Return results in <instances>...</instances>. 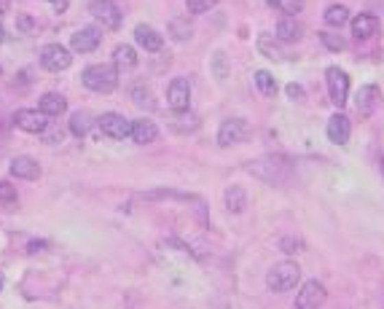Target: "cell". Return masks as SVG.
<instances>
[{
  "label": "cell",
  "mask_w": 384,
  "mask_h": 309,
  "mask_svg": "<svg viewBox=\"0 0 384 309\" xmlns=\"http://www.w3.org/2000/svg\"><path fill=\"white\" fill-rule=\"evenodd\" d=\"M84 87L92 89L97 94H110L119 87V65H108V62H99V65H89L81 76Z\"/></svg>",
  "instance_id": "obj_1"
},
{
  "label": "cell",
  "mask_w": 384,
  "mask_h": 309,
  "mask_svg": "<svg viewBox=\"0 0 384 309\" xmlns=\"http://www.w3.org/2000/svg\"><path fill=\"white\" fill-rule=\"evenodd\" d=\"M298 279H301L298 264H296V261H280V264H274V266L269 269L266 285H269L272 293H288V290H293V288L298 285Z\"/></svg>",
  "instance_id": "obj_2"
},
{
  "label": "cell",
  "mask_w": 384,
  "mask_h": 309,
  "mask_svg": "<svg viewBox=\"0 0 384 309\" xmlns=\"http://www.w3.org/2000/svg\"><path fill=\"white\" fill-rule=\"evenodd\" d=\"M325 81H328L331 102H333L336 108H344L347 100H350V76H347L341 67H328V70H325Z\"/></svg>",
  "instance_id": "obj_3"
},
{
  "label": "cell",
  "mask_w": 384,
  "mask_h": 309,
  "mask_svg": "<svg viewBox=\"0 0 384 309\" xmlns=\"http://www.w3.org/2000/svg\"><path fill=\"white\" fill-rule=\"evenodd\" d=\"M73 65V54L70 49H64L62 43H49L40 49V67L49 73H62Z\"/></svg>",
  "instance_id": "obj_4"
},
{
  "label": "cell",
  "mask_w": 384,
  "mask_h": 309,
  "mask_svg": "<svg viewBox=\"0 0 384 309\" xmlns=\"http://www.w3.org/2000/svg\"><path fill=\"white\" fill-rule=\"evenodd\" d=\"M89 11H92V16H95L105 30H119L121 27L124 14H121V8L113 0H92V8Z\"/></svg>",
  "instance_id": "obj_5"
},
{
  "label": "cell",
  "mask_w": 384,
  "mask_h": 309,
  "mask_svg": "<svg viewBox=\"0 0 384 309\" xmlns=\"http://www.w3.org/2000/svg\"><path fill=\"white\" fill-rule=\"evenodd\" d=\"M250 172L256 178H261V181H266V183H280L288 175V164H283V159L266 156V159H261L256 164H250Z\"/></svg>",
  "instance_id": "obj_6"
},
{
  "label": "cell",
  "mask_w": 384,
  "mask_h": 309,
  "mask_svg": "<svg viewBox=\"0 0 384 309\" xmlns=\"http://www.w3.org/2000/svg\"><path fill=\"white\" fill-rule=\"evenodd\" d=\"M97 126L102 129V135H108L110 140H124L132 135V122H129L127 116H121V113H102L99 119H97Z\"/></svg>",
  "instance_id": "obj_7"
},
{
  "label": "cell",
  "mask_w": 384,
  "mask_h": 309,
  "mask_svg": "<svg viewBox=\"0 0 384 309\" xmlns=\"http://www.w3.org/2000/svg\"><path fill=\"white\" fill-rule=\"evenodd\" d=\"M49 119H51V116H46L40 108H22V111L14 113V124H16L22 132H30V135H40V132L51 124Z\"/></svg>",
  "instance_id": "obj_8"
},
{
  "label": "cell",
  "mask_w": 384,
  "mask_h": 309,
  "mask_svg": "<svg viewBox=\"0 0 384 309\" xmlns=\"http://www.w3.org/2000/svg\"><path fill=\"white\" fill-rule=\"evenodd\" d=\"M167 105L175 113L191 108V84H189V78H172V84L167 87Z\"/></svg>",
  "instance_id": "obj_9"
},
{
  "label": "cell",
  "mask_w": 384,
  "mask_h": 309,
  "mask_svg": "<svg viewBox=\"0 0 384 309\" xmlns=\"http://www.w3.org/2000/svg\"><path fill=\"white\" fill-rule=\"evenodd\" d=\"M325 304V285L317 282V279H309L304 282V288L298 290L296 296V307L298 309H317Z\"/></svg>",
  "instance_id": "obj_10"
},
{
  "label": "cell",
  "mask_w": 384,
  "mask_h": 309,
  "mask_svg": "<svg viewBox=\"0 0 384 309\" xmlns=\"http://www.w3.org/2000/svg\"><path fill=\"white\" fill-rule=\"evenodd\" d=\"M245 135H248V124H245V119H226V122L221 124V129H218V146H221V148L237 146V143L245 140Z\"/></svg>",
  "instance_id": "obj_11"
},
{
  "label": "cell",
  "mask_w": 384,
  "mask_h": 309,
  "mask_svg": "<svg viewBox=\"0 0 384 309\" xmlns=\"http://www.w3.org/2000/svg\"><path fill=\"white\" fill-rule=\"evenodd\" d=\"M8 172L19 181H38L40 178V164L32 156H16V159H11Z\"/></svg>",
  "instance_id": "obj_12"
},
{
  "label": "cell",
  "mask_w": 384,
  "mask_h": 309,
  "mask_svg": "<svg viewBox=\"0 0 384 309\" xmlns=\"http://www.w3.org/2000/svg\"><path fill=\"white\" fill-rule=\"evenodd\" d=\"M99 41H102V32L97 30V27H81L70 38V46H73V52L89 54V52H95L97 46H99Z\"/></svg>",
  "instance_id": "obj_13"
},
{
  "label": "cell",
  "mask_w": 384,
  "mask_h": 309,
  "mask_svg": "<svg viewBox=\"0 0 384 309\" xmlns=\"http://www.w3.org/2000/svg\"><path fill=\"white\" fill-rule=\"evenodd\" d=\"M137 146H148L159 137V126L151 122V119H134L132 122V135H129Z\"/></svg>",
  "instance_id": "obj_14"
},
{
  "label": "cell",
  "mask_w": 384,
  "mask_h": 309,
  "mask_svg": "<svg viewBox=\"0 0 384 309\" xmlns=\"http://www.w3.org/2000/svg\"><path fill=\"white\" fill-rule=\"evenodd\" d=\"M379 89L376 87H363L360 92H357V113H360V119H371L374 116V111L379 108Z\"/></svg>",
  "instance_id": "obj_15"
},
{
  "label": "cell",
  "mask_w": 384,
  "mask_h": 309,
  "mask_svg": "<svg viewBox=\"0 0 384 309\" xmlns=\"http://www.w3.org/2000/svg\"><path fill=\"white\" fill-rule=\"evenodd\" d=\"M350 132H352V126H350V119H347L344 113L331 116V122H328V140H331V143L344 146V143L350 140Z\"/></svg>",
  "instance_id": "obj_16"
},
{
  "label": "cell",
  "mask_w": 384,
  "mask_h": 309,
  "mask_svg": "<svg viewBox=\"0 0 384 309\" xmlns=\"http://www.w3.org/2000/svg\"><path fill=\"white\" fill-rule=\"evenodd\" d=\"M379 30V19L374 14H357L352 19V35L357 41H368Z\"/></svg>",
  "instance_id": "obj_17"
},
{
  "label": "cell",
  "mask_w": 384,
  "mask_h": 309,
  "mask_svg": "<svg viewBox=\"0 0 384 309\" xmlns=\"http://www.w3.org/2000/svg\"><path fill=\"white\" fill-rule=\"evenodd\" d=\"M134 41L145 49V52H161L164 38L159 35V30H154L151 25H137L134 27Z\"/></svg>",
  "instance_id": "obj_18"
},
{
  "label": "cell",
  "mask_w": 384,
  "mask_h": 309,
  "mask_svg": "<svg viewBox=\"0 0 384 309\" xmlns=\"http://www.w3.org/2000/svg\"><path fill=\"white\" fill-rule=\"evenodd\" d=\"M38 108L46 113V116H51V119H57V116H62L64 111H67V100H64L60 92H46L40 97V102H38Z\"/></svg>",
  "instance_id": "obj_19"
},
{
  "label": "cell",
  "mask_w": 384,
  "mask_h": 309,
  "mask_svg": "<svg viewBox=\"0 0 384 309\" xmlns=\"http://www.w3.org/2000/svg\"><path fill=\"white\" fill-rule=\"evenodd\" d=\"M258 52L269 60H285V52L280 46V38L277 35H269V32H261L258 35Z\"/></svg>",
  "instance_id": "obj_20"
},
{
  "label": "cell",
  "mask_w": 384,
  "mask_h": 309,
  "mask_svg": "<svg viewBox=\"0 0 384 309\" xmlns=\"http://www.w3.org/2000/svg\"><path fill=\"white\" fill-rule=\"evenodd\" d=\"M92 126H95V116H92L89 111H75V113L70 116V122H67L70 135H75V137H86Z\"/></svg>",
  "instance_id": "obj_21"
},
{
  "label": "cell",
  "mask_w": 384,
  "mask_h": 309,
  "mask_svg": "<svg viewBox=\"0 0 384 309\" xmlns=\"http://www.w3.org/2000/svg\"><path fill=\"white\" fill-rule=\"evenodd\" d=\"M224 199H226L228 213H242V210L248 207V191H245L242 185H228L224 194Z\"/></svg>",
  "instance_id": "obj_22"
},
{
  "label": "cell",
  "mask_w": 384,
  "mask_h": 309,
  "mask_svg": "<svg viewBox=\"0 0 384 309\" xmlns=\"http://www.w3.org/2000/svg\"><path fill=\"white\" fill-rule=\"evenodd\" d=\"M277 38L283 43H290V41H298L301 38V25L296 22V16H285L283 14V19L277 22Z\"/></svg>",
  "instance_id": "obj_23"
},
{
  "label": "cell",
  "mask_w": 384,
  "mask_h": 309,
  "mask_svg": "<svg viewBox=\"0 0 384 309\" xmlns=\"http://www.w3.org/2000/svg\"><path fill=\"white\" fill-rule=\"evenodd\" d=\"M347 22H350V11H347V5L333 3V5L325 8V25H328V27H341V25H347Z\"/></svg>",
  "instance_id": "obj_24"
},
{
  "label": "cell",
  "mask_w": 384,
  "mask_h": 309,
  "mask_svg": "<svg viewBox=\"0 0 384 309\" xmlns=\"http://www.w3.org/2000/svg\"><path fill=\"white\" fill-rule=\"evenodd\" d=\"M169 35H172L175 41H189L193 35V25L189 22V16H175V19L169 22Z\"/></svg>",
  "instance_id": "obj_25"
},
{
  "label": "cell",
  "mask_w": 384,
  "mask_h": 309,
  "mask_svg": "<svg viewBox=\"0 0 384 309\" xmlns=\"http://www.w3.org/2000/svg\"><path fill=\"white\" fill-rule=\"evenodd\" d=\"M196 126H199V116H196V113H191V111L175 113V122H172V129H175V132L186 135V132H193Z\"/></svg>",
  "instance_id": "obj_26"
},
{
  "label": "cell",
  "mask_w": 384,
  "mask_h": 309,
  "mask_svg": "<svg viewBox=\"0 0 384 309\" xmlns=\"http://www.w3.org/2000/svg\"><path fill=\"white\" fill-rule=\"evenodd\" d=\"M253 81H256L258 92L263 94V97H274L277 94V81H274V76L269 70H258Z\"/></svg>",
  "instance_id": "obj_27"
},
{
  "label": "cell",
  "mask_w": 384,
  "mask_h": 309,
  "mask_svg": "<svg viewBox=\"0 0 384 309\" xmlns=\"http://www.w3.org/2000/svg\"><path fill=\"white\" fill-rule=\"evenodd\" d=\"M113 62L119 65V67H134L137 65V54H134V49L127 46V43H121V46H116V52H113Z\"/></svg>",
  "instance_id": "obj_28"
},
{
  "label": "cell",
  "mask_w": 384,
  "mask_h": 309,
  "mask_svg": "<svg viewBox=\"0 0 384 309\" xmlns=\"http://www.w3.org/2000/svg\"><path fill=\"white\" fill-rule=\"evenodd\" d=\"M274 11H280V14H285V16H296L301 8H304V3L301 0H266Z\"/></svg>",
  "instance_id": "obj_29"
},
{
  "label": "cell",
  "mask_w": 384,
  "mask_h": 309,
  "mask_svg": "<svg viewBox=\"0 0 384 309\" xmlns=\"http://www.w3.org/2000/svg\"><path fill=\"white\" fill-rule=\"evenodd\" d=\"M320 41L325 43V49H331V52H344L347 49V41L341 35H336V32H320Z\"/></svg>",
  "instance_id": "obj_30"
},
{
  "label": "cell",
  "mask_w": 384,
  "mask_h": 309,
  "mask_svg": "<svg viewBox=\"0 0 384 309\" xmlns=\"http://www.w3.org/2000/svg\"><path fill=\"white\" fill-rule=\"evenodd\" d=\"M215 5H218V0H186V8H189V14H193V16H202L210 8H215Z\"/></svg>",
  "instance_id": "obj_31"
},
{
  "label": "cell",
  "mask_w": 384,
  "mask_h": 309,
  "mask_svg": "<svg viewBox=\"0 0 384 309\" xmlns=\"http://www.w3.org/2000/svg\"><path fill=\"white\" fill-rule=\"evenodd\" d=\"M228 70H231V67H228V62H226V54L224 52H215V54H213V73H215V78L224 81L226 76H228Z\"/></svg>",
  "instance_id": "obj_32"
},
{
  "label": "cell",
  "mask_w": 384,
  "mask_h": 309,
  "mask_svg": "<svg viewBox=\"0 0 384 309\" xmlns=\"http://www.w3.org/2000/svg\"><path fill=\"white\" fill-rule=\"evenodd\" d=\"M132 100L143 108V105H148V108H154V102H151V89L145 87V84H134V89H132Z\"/></svg>",
  "instance_id": "obj_33"
},
{
  "label": "cell",
  "mask_w": 384,
  "mask_h": 309,
  "mask_svg": "<svg viewBox=\"0 0 384 309\" xmlns=\"http://www.w3.org/2000/svg\"><path fill=\"white\" fill-rule=\"evenodd\" d=\"M40 135H43V143H49V146H54V143H62V137H64V132L54 122L49 124V126H46Z\"/></svg>",
  "instance_id": "obj_34"
},
{
  "label": "cell",
  "mask_w": 384,
  "mask_h": 309,
  "mask_svg": "<svg viewBox=\"0 0 384 309\" xmlns=\"http://www.w3.org/2000/svg\"><path fill=\"white\" fill-rule=\"evenodd\" d=\"M0 202H3L5 207L16 205V188L11 183H0Z\"/></svg>",
  "instance_id": "obj_35"
},
{
  "label": "cell",
  "mask_w": 384,
  "mask_h": 309,
  "mask_svg": "<svg viewBox=\"0 0 384 309\" xmlns=\"http://www.w3.org/2000/svg\"><path fill=\"white\" fill-rule=\"evenodd\" d=\"M280 247H283L285 253H298V250L304 247V242H301V240H293V237H283V240H280Z\"/></svg>",
  "instance_id": "obj_36"
},
{
  "label": "cell",
  "mask_w": 384,
  "mask_h": 309,
  "mask_svg": "<svg viewBox=\"0 0 384 309\" xmlns=\"http://www.w3.org/2000/svg\"><path fill=\"white\" fill-rule=\"evenodd\" d=\"M16 27L22 32H30L32 27H35V22H32L27 14H19V16H16Z\"/></svg>",
  "instance_id": "obj_37"
},
{
  "label": "cell",
  "mask_w": 384,
  "mask_h": 309,
  "mask_svg": "<svg viewBox=\"0 0 384 309\" xmlns=\"http://www.w3.org/2000/svg\"><path fill=\"white\" fill-rule=\"evenodd\" d=\"M285 92H288V97L290 100H296V102H298V100H304V89H301L298 84H288V89H285Z\"/></svg>",
  "instance_id": "obj_38"
},
{
  "label": "cell",
  "mask_w": 384,
  "mask_h": 309,
  "mask_svg": "<svg viewBox=\"0 0 384 309\" xmlns=\"http://www.w3.org/2000/svg\"><path fill=\"white\" fill-rule=\"evenodd\" d=\"M51 5H54V11H57V14H62L64 8H67V0H51Z\"/></svg>",
  "instance_id": "obj_39"
},
{
  "label": "cell",
  "mask_w": 384,
  "mask_h": 309,
  "mask_svg": "<svg viewBox=\"0 0 384 309\" xmlns=\"http://www.w3.org/2000/svg\"><path fill=\"white\" fill-rule=\"evenodd\" d=\"M382 175H384V161H382Z\"/></svg>",
  "instance_id": "obj_40"
},
{
  "label": "cell",
  "mask_w": 384,
  "mask_h": 309,
  "mask_svg": "<svg viewBox=\"0 0 384 309\" xmlns=\"http://www.w3.org/2000/svg\"><path fill=\"white\" fill-rule=\"evenodd\" d=\"M0 76H3V67H0Z\"/></svg>",
  "instance_id": "obj_41"
}]
</instances>
